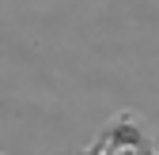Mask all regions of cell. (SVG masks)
I'll return each instance as SVG.
<instances>
[{"label": "cell", "instance_id": "cell-1", "mask_svg": "<svg viewBox=\"0 0 159 155\" xmlns=\"http://www.w3.org/2000/svg\"><path fill=\"white\" fill-rule=\"evenodd\" d=\"M98 140H102V148H106L110 155H117V151H140V148H152V132H148V125H144L140 113L121 110Z\"/></svg>", "mask_w": 159, "mask_h": 155}, {"label": "cell", "instance_id": "cell-2", "mask_svg": "<svg viewBox=\"0 0 159 155\" xmlns=\"http://www.w3.org/2000/svg\"><path fill=\"white\" fill-rule=\"evenodd\" d=\"M80 155H110V151H106V148H102V140H95V144H91V148H87V151H80Z\"/></svg>", "mask_w": 159, "mask_h": 155}, {"label": "cell", "instance_id": "cell-3", "mask_svg": "<svg viewBox=\"0 0 159 155\" xmlns=\"http://www.w3.org/2000/svg\"><path fill=\"white\" fill-rule=\"evenodd\" d=\"M133 155H159V151H155V144H152V148H140V151H133Z\"/></svg>", "mask_w": 159, "mask_h": 155}]
</instances>
